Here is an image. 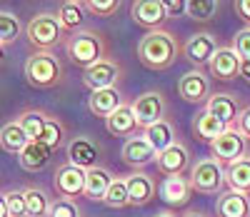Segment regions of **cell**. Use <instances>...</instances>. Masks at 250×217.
<instances>
[{"label": "cell", "mask_w": 250, "mask_h": 217, "mask_svg": "<svg viewBox=\"0 0 250 217\" xmlns=\"http://www.w3.org/2000/svg\"><path fill=\"white\" fill-rule=\"evenodd\" d=\"M138 60L140 65H145L148 70H155V73H163L175 65L178 55L183 53L180 48V40L170 33V30H148L140 42H138Z\"/></svg>", "instance_id": "6da1fadb"}, {"label": "cell", "mask_w": 250, "mask_h": 217, "mask_svg": "<svg viewBox=\"0 0 250 217\" xmlns=\"http://www.w3.org/2000/svg\"><path fill=\"white\" fill-rule=\"evenodd\" d=\"M65 53H68V58L75 65H80L83 70H88L90 65H95V62L108 58V40L103 38L100 33H95V30L80 28V30L68 35Z\"/></svg>", "instance_id": "7a4b0ae2"}, {"label": "cell", "mask_w": 250, "mask_h": 217, "mask_svg": "<svg viewBox=\"0 0 250 217\" xmlns=\"http://www.w3.org/2000/svg\"><path fill=\"white\" fill-rule=\"evenodd\" d=\"M25 78L33 88H55L62 82V65L55 53L35 50L25 62Z\"/></svg>", "instance_id": "3957f363"}, {"label": "cell", "mask_w": 250, "mask_h": 217, "mask_svg": "<svg viewBox=\"0 0 250 217\" xmlns=\"http://www.w3.org/2000/svg\"><path fill=\"white\" fill-rule=\"evenodd\" d=\"M25 35H28L30 45L35 50H45V53H53V48H58L60 42L68 40L58 15H50V13L35 15L28 23V28H25Z\"/></svg>", "instance_id": "277c9868"}, {"label": "cell", "mask_w": 250, "mask_h": 217, "mask_svg": "<svg viewBox=\"0 0 250 217\" xmlns=\"http://www.w3.org/2000/svg\"><path fill=\"white\" fill-rule=\"evenodd\" d=\"M188 180H190L193 192L220 195V190L225 187V167L215 158H200L198 162H193Z\"/></svg>", "instance_id": "5b68a950"}, {"label": "cell", "mask_w": 250, "mask_h": 217, "mask_svg": "<svg viewBox=\"0 0 250 217\" xmlns=\"http://www.w3.org/2000/svg\"><path fill=\"white\" fill-rule=\"evenodd\" d=\"M210 150H213V158L225 167V165H230V162L248 155V138L235 125H228L225 133L210 142Z\"/></svg>", "instance_id": "8992f818"}, {"label": "cell", "mask_w": 250, "mask_h": 217, "mask_svg": "<svg viewBox=\"0 0 250 217\" xmlns=\"http://www.w3.org/2000/svg\"><path fill=\"white\" fill-rule=\"evenodd\" d=\"M130 105H133L135 120L143 130L165 120V113H168V100H165V95L158 93V90H148V93L138 95Z\"/></svg>", "instance_id": "52a82bcc"}, {"label": "cell", "mask_w": 250, "mask_h": 217, "mask_svg": "<svg viewBox=\"0 0 250 217\" xmlns=\"http://www.w3.org/2000/svg\"><path fill=\"white\" fill-rule=\"evenodd\" d=\"M123 80V68L113 60L105 58L95 65H90L88 70H83V85L93 90H103V88H115V85Z\"/></svg>", "instance_id": "ba28073f"}, {"label": "cell", "mask_w": 250, "mask_h": 217, "mask_svg": "<svg viewBox=\"0 0 250 217\" xmlns=\"http://www.w3.org/2000/svg\"><path fill=\"white\" fill-rule=\"evenodd\" d=\"M218 40L215 35L210 33H195L185 40V45H183V58L193 65V68L203 70L208 62H210V58L218 53Z\"/></svg>", "instance_id": "9c48e42d"}, {"label": "cell", "mask_w": 250, "mask_h": 217, "mask_svg": "<svg viewBox=\"0 0 250 217\" xmlns=\"http://www.w3.org/2000/svg\"><path fill=\"white\" fill-rule=\"evenodd\" d=\"M130 18L135 25H140L145 30H160L170 20L168 10H165V5L160 0H133Z\"/></svg>", "instance_id": "30bf717a"}, {"label": "cell", "mask_w": 250, "mask_h": 217, "mask_svg": "<svg viewBox=\"0 0 250 217\" xmlns=\"http://www.w3.org/2000/svg\"><path fill=\"white\" fill-rule=\"evenodd\" d=\"M178 95L185 102H193V105H205L208 98H210V78H208L203 70L193 68L188 70L180 80H178Z\"/></svg>", "instance_id": "8fae6325"}, {"label": "cell", "mask_w": 250, "mask_h": 217, "mask_svg": "<svg viewBox=\"0 0 250 217\" xmlns=\"http://www.w3.org/2000/svg\"><path fill=\"white\" fill-rule=\"evenodd\" d=\"M85 172L88 170H80V167H75L70 162L58 167L55 180H53V187L58 192V197H65V200L80 197L83 190H85Z\"/></svg>", "instance_id": "7c38bea8"}, {"label": "cell", "mask_w": 250, "mask_h": 217, "mask_svg": "<svg viewBox=\"0 0 250 217\" xmlns=\"http://www.w3.org/2000/svg\"><path fill=\"white\" fill-rule=\"evenodd\" d=\"M155 165L160 170V175L173 178V175H183L190 165V150H188L180 140H175L170 147H165L163 153H158Z\"/></svg>", "instance_id": "4fadbf2b"}, {"label": "cell", "mask_w": 250, "mask_h": 217, "mask_svg": "<svg viewBox=\"0 0 250 217\" xmlns=\"http://www.w3.org/2000/svg\"><path fill=\"white\" fill-rule=\"evenodd\" d=\"M105 127H108V133L113 138H125V140H130V138H138L140 135V125L135 120V113H133V105L130 102H123L115 113H110L105 118Z\"/></svg>", "instance_id": "5bb4252c"}, {"label": "cell", "mask_w": 250, "mask_h": 217, "mask_svg": "<svg viewBox=\"0 0 250 217\" xmlns=\"http://www.w3.org/2000/svg\"><path fill=\"white\" fill-rule=\"evenodd\" d=\"M208 70L210 75L220 82H230L240 75V58L235 55L233 48H218V53L208 62Z\"/></svg>", "instance_id": "9a60e30c"}, {"label": "cell", "mask_w": 250, "mask_h": 217, "mask_svg": "<svg viewBox=\"0 0 250 217\" xmlns=\"http://www.w3.org/2000/svg\"><path fill=\"white\" fill-rule=\"evenodd\" d=\"M125 185H128V202L133 207H145L148 202H153L155 192H158L153 178L145 175V172H130L125 178Z\"/></svg>", "instance_id": "2e32d148"}, {"label": "cell", "mask_w": 250, "mask_h": 217, "mask_svg": "<svg viewBox=\"0 0 250 217\" xmlns=\"http://www.w3.org/2000/svg\"><path fill=\"white\" fill-rule=\"evenodd\" d=\"M120 158H123L125 165H130V167H145L148 162H153L158 158V153L143 135H138V138H130V140L123 142Z\"/></svg>", "instance_id": "e0dca14e"}, {"label": "cell", "mask_w": 250, "mask_h": 217, "mask_svg": "<svg viewBox=\"0 0 250 217\" xmlns=\"http://www.w3.org/2000/svg\"><path fill=\"white\" fill-rule=\"evenodd\" d=\"M205 110L215 115L218 120H223L225 125H235V120L240 115V102L230 93H213L205 102Z\"/></svg>", "instance_id": "ac0fdd59"}, {"label": "cell", "mask_w": 250, "mask_h": 217, "mask_svg": "<svg viewBox=\"0 0 250 217\" xmlns=\"http://www.w3.org/2000/svg\"><path fill=\"white\" fill-rule=\"evenodd\" d=\"M113 180L115 178H113V172L108 167H100V165L98 167H90L85 172V190H83V197H88L93 202H103Z\"/></svg>", "instance_id": "d6986e66"}, {"label": "cell", "mask_w": 250, "mask_h": 217, "mask_svg": "<svg viewBox=\"0 0 250 217\" xmlns=\"http://www.w3.org/2000/svg\"><path fill=\"white\" fill-rule=\"evenodd\" d=\"M50 158H53L50 147H45L43 142H38V140H30L23 150H20L18 162H20V167L28 170V172H40V170L48 167Z\"/></svg>", "instance_id": "ffe728a7"}, {"label": "cell", "mask_w": 250, "mask_h": 217, "mask_svg": "<svg viewBox=\"0 0 250 217\" xmlns=\"http://www.w3.org/2000/svg\"><path fill=\"white\" fill-rule=\"evenodd\" d=\"M193 195V187H190V180L183 178V175H173V178H165L163 185H160V197L168 202L170 207H180L190 200Z\"/></svg>", "instance_id": "44dd1931"}, {"label": "cell", "mask_w": 250, "mask_h": 217, "mask_svg": "<svg viewBox=\"0 0 250 217\" xmlns=\"http://www.w3.org/2000/svg\"><path fill=\"white\" fill-rule=\"evenodd\" d=\"M98 147L88 140V138H75L68 145V162L80 167V170H90L98 167Z\"/></svg>", "instance_id": "7402d4cb"}, {"label": "cell", "mask_w": 250, "mask_h": 217, "mask_svg": "<svg viewBox=\"0 0 250 217\" xmlns=\"http://www.w3.org/2000/svg\"><path fill=\"white\" fill-rule=\"evenodd\" d=\"M225 185L230 187V192L250 195V158L248 155L225 165Z\"/></svg>", "instance_id": "603a6c76"}, {"label": "cell", "mask_w": 250, "mask_h": 217, "mask_svg": "<svg viewBox=\"0 0 250 217\" xmlns=\"http://www.w3.org/2000/svg\"><path fill=\"white\" fill-rule=\"evenodd\" d=\"M123 105L120 100V90L118 88H103V90H93L88 98V107L95 118H108L110 113H115Z\"/></svg>", "instance_id": "cb8c5ba5"}, {"label": "cell", "mask_w": 250, "mask_h": 217, "mask_svg": "<svg viewBox=\"0 0 250 217\" xmlns=\"http://www.w3.org/2000/svg\"><path fill=\"white\" fill-rule=\"evenodd\" d=\"M215 212L218 217H250V202L248 195H238V192H220L215 200Z\"/></svg>", "instance_id": "d4e9b609"}, {"label": "cell", "mask_w": 250, "mask_h": 217, "mask_svg": "<svg viewBox=\"0 0 250 217\" xmlns=\"http://www.w3.org/2000/svg\"><path fill=\"white\" fill-rule=\"evenodd\" d=\"M193 130H195V135H198V140H205V142H213L215 138H220L225 130H228V125L223 122V120H218L215 115H210L203 107V110L193 118Z\"/></svg>", "instance_id": "484cf974"}, {"label": "cell", "mask_w": 250, "mask_h": 217, "mask_svg": "<svg viewBox=\"0 0 250 217\" xmlns=\"http://www.w3.org/2000/svg\"><path fill=\"white\" fill-rule=\"evenodd\" d=\"M143 138L153 145L155 153H163L165 147H170V145L178 140V138H175V127H173L170 120H160V122H155V125H150V127H145V130H143Z\"/></svg>", "instance_id": "4316f807"}, {"label": "cell", "mask_w": 250, "mask_h": 217, "mask_svg": "<svg viewBox=\"0 0 250 217\" xmlns=\"http://www.w3.org/2000/svg\"><path fill=\"white\" fill-rule=\"evenodd\" d=\"M28 135H25V130L20 127L18 120L8 122L0 127V147L5 150V153H13V155H20V150H23L28 145Z\"/></svg>", "instance_id": "83f0119b"}, {"label": "cell", "mask_w": 250, "mask_h": 217, "mask_svg": "<svg viewBox=\"0 0 250 217\" xmlns=\"http://www.w3.org/2000/svg\"><path fill=\"white\" fill-rule=\"evenodd\" d=\"M55 15H58V20H60L62 30L75 33V30H80V25H83V18H85V8H83L80 3H65V0H62Z\"/></svg>", "instance_id": "f1b7e54d"}, {"label": "cell", "mask_w": 250, "mask_h": 217, "mask_svg": "<svg viewBox=\"0 0 250 217\" xmlns=\"http://www.w3.org/2000/svg\"><path fill=\"white\" fill-rule=\"evenodd\" d=\"M25 192V210H28V217H48V210H50V200L43 190L38 187H28L23 190Z\"/></svg>", "instance_id": "f546056e"}, {"label": "cell", "mask_w": 250, "mask_h": 217, "mask_svg": "<svg viewBox=\"0 0 250 217\" xmlns=\"http://www.w3.org/2000/svg\"><path fill=\"white\" fill-rule=\"evenodd\" d=\"M62 140H65V125H62L58 118H50V115H48V122H45V127H43V133H40L38 142H43V145L50 147V150H58V147L62 145Z\"/></svg>", "instance_id": "4dcf8cb0"}, {"label": "cell", "mask_w": 250, "mask_h": 217, "mask_svg": "<svg viewBox=\"0 0 250 217\" xmlns=\"http://www.w3.org/2000/svg\"><path fill=\"white\" fill-rule=\"evenodd\" d=\"M18 122H20V127L25 130L28 140H38L40 133H43V127H45V122H48V115L40 113V110H25L23 115L18 118Z\"/></svg>", "instance_id": "1f68e13d"}, {"label": "cell", "mask_w": 250, "mask_h": 217, "mask_svg": "<svg viewBox=\"0 0 250 217\" xmlns=\"http://www.w3.org/2000/svg\"><path fill=\"white\" fill-rule=\"evenodd\" d=\"M105 202L108 207H113V210H120V207H128L130 202H128V185H125V178H115L113 182H110V187H108V192H105Z\"/></svg>", "instance_id": "d6a6232c"}, {"label": "cell", "mask_w": 250, "mask_h": 217, "mask_svg": "<svg viewBox=\"0 0 250 217\" xmlns=\"http://www.w3.org/2000/svg\"><path fill=\"white\" fill-rule=\"evenodd\" d=\"M20 30H23L20 20L13 13L0 10V45H10V42H15L20 38Z\"/></svg>", "instance_id": "836d02e7"}, {"label": "cell", "mask_w": 250, "mask_h": 217, "mask_svg": "<svg viewBox=\"0 0 250 217\" xmlns=\"http://www.w3.org/2000/svg\"><path fill=\"white\" fill-rule=\"evenodd\" d=\"M218 10V3H210V0H188V15L198 23H208V20H213Z\"/></svg>", "instance_id": "e575fe53"}, {"label": "cell", "mask_w": 250, "mask_h": 217, "mask_svg": "<svg viewBox=\"0 0 250 217\" xmlns=\"http://www.w3.org/2000/svg\"><path fill=\"white\" fill-rule=\"evenodd\" d=\"M123 5V0H85L83 8L95 18H113Z\"/></svg>", "instance_id": "d590c367"}, {"label": "cell", "mask_w": 250, "mask_h": 217, "mask_svg": "<svg viewBox=\"0 0 250 217\" xmlns=\"http://www.w3.org/2000/svg\"><path fill=\"white\" fill-rule=\"evenodd\" d=\"M5 205H8V215H10V217H28V210H25V192H20V190L5 192Z\"/></svg>", "instance_id": "8d00e7d4"}, {"label": "cell", "mask_w": 250, "mask_h": 217, "mask_svg": "<svg viewBox=\"0 0 250 217\" xmlns=\"http://www.w3.org/2000/svg\"><path fill=\"white\" fill-rule=\"evenodd\" d=\"M48 217H80V210H78L75 200H65V197H58L55 202H50Z\"/></svg>", "instance_id": "74e56055"}, {"label": "cell", "mask_w": 250, "mask_h": 217, "mask_svg": "<svg viewBox=\"0 0 250 217\" xmlns=\"http://www.w3.org/2000/svg\"><path fill=\"white\" fill-rule=\"evenodd\" d=\"M230 48L235 50V55H238L240 60H250V25L235 33Z\"/></svg>", "instance_id": "f35d334b"}, {"label": "cell", "mask_w": 250, "mask_h": 217, "mask_svg": "<svg viewBox=\"0 0 250 217\" xmlns=\"http://www.w3.org/2000/svg\"><path fill=\"white\" fill-rule=\"evenodd\" d=\"M160 3L165 5V10H168V15H170V18L183 15V13L188 10V0H160Z\"/></svg>", "instance_id": "ab89813d"}, {"label": "cell", "mask_w": 250, "mask_h": 217, "mask_svg": "<svg viewBox=\"0 0 250 217\" xmlns=\"http://www.w3.org/2000/svg\"><path fill=\"white\" fill-rule=\"evenodd\" d=\"M235 127L240 130V133L250 140V107H245V110H240L238 120H235Z\"/></svg>", "instance_id": "60d3db41"}, {"label": "cell", "mask_w": 250, "mask_h": 217, "mask_svg": "<svg viewBox=\"0 0 250 217\" xmlns=\"http://www.w3.org/2000/svg\"><path fill=\"white\" fill-rule=\"evenodd\" d=\"M235 13L243 20H250V0H235Z\"/></svg>", "instance_id": "b9f144b4"}, {"label": "cell", "mask_w": 250, "mask_h": 217, "mask_svg": "<svg viewBox=\"0 0 250 217\" xmlns=\"http://www.w3.org/2000/svg\"><path fill=\"white\" fill-rule=\"evenodd\" d=\"M240 78L250 85V60H240Z\"/></svg>", "instance_id": "7bdbcfd3"}, {"label": "cell", "mask_w": 250, "mask_h": 217, "mask_svg": "<svg viewBox=\"0 0 250 217\" xmlns=\"http://www.w3.org/2000/svg\"><path fill=\"white\" fill-rule=\"evenodd\" d=\"M0 217H10L8 215V205H5V195H0Z\"/></svg>", "instance_id": "ee69618b"}, {"label": "cell", "mask_w": 250, "mask_h": 217, "mask_svg": "<svg viewBox=\"0 0 250 217\" xmlns=\"http://www.w3.org/2000/svg\"><path fill=\"white\" fill-rule=\"evenodd\" d=\"M180 217H205L200 210H190V212H185V215H180Z\"/></svg>", "instance_id": "f6af8a7d"}, {"label": "cell", "mask_w": 250, "mask_h": 217, "mask_svg": "<svg viewBox=\"0 0 250 217\" xmlns=\"http://www.w3.org/2000/svg\"><path fill=\"white\" fill-rule=\"evenodd\" d=\"M153 217H180V215H175V212H158V215H153Z\"/></svg>", "instance_id": "bcb514c9"}, {"label": "cell", "mask_w": 250, "mask_h": 217, "mask_svg": "<svg viewBox=\"0 0 250 217\" xmlns=\"http://www.w3.org/2000/svg\"><path fill=\"white\" fill-rule=\"evenodd\" d=\"M3 58H5V53H3V45H0V65H3Z\"/></svg>", "instance_id": "7dc6e473"}, {"label": "cell", "mask_w": 250, "mask_h": 217, "mask_svg": "<svg viewBox=\"0 0 250 217\" xmlns=\"http://www.w3.org/2000/svg\"><path fill=\"white\" fill-rule=\"evenodd\" d=\"M65 3H80V5H83V3H85V0H65Z\"/></svg>", "instance_id": "c3c4849f"}, {"label": "cell", "mask_w": 250, "mask_h": 217, "mask_svg": "<svg viewBox=\"0 0 250 217\" xmlns=\"http://www.w3.org/2000/svg\"><path fill=\"white\" fill-rule=\"evenodd\" d=\"M210 3H218V0H210Z\"/></svg>", "instance_id": "681fc988"}]
</instances>
